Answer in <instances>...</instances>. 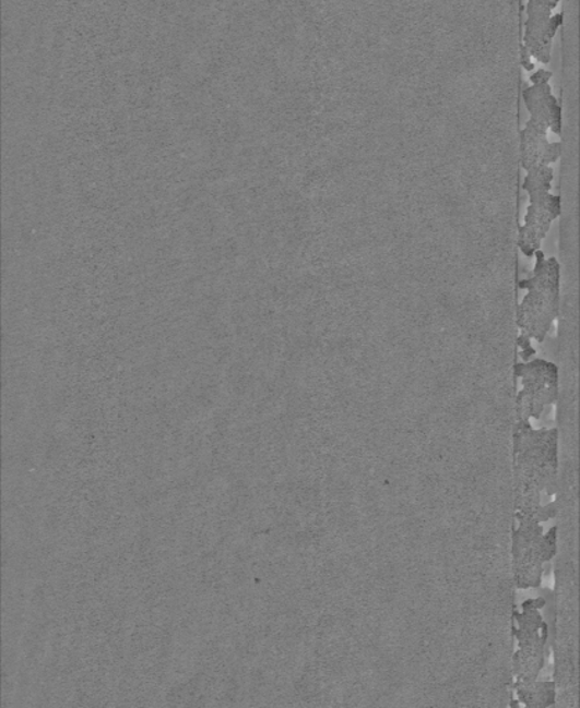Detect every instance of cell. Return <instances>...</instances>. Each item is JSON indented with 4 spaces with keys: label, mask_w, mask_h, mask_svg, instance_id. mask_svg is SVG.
Segmentation results:
<instances>
[{
    "label": "cell",
    "mask_w": 580,
    "mask_h": 708,
    "mask_svg": "<svg viewBox=\"0 0 580 708\" xmlns=\"http://www.w3.org/2000/svg\"><path fill=\"white\" fill-rule=\"evenodd\" d=\"M535 255L533 276L518 284L528 293L518 308L517 324L522 335L542 344L558 317L559 263L556 257L546 260L541 250Z\"/></svg>",
    "instance_id": "obj_1"
},
{
    "label": "cell",
    "mask_w": 580,
    "mask_h": 708,
    "mask_svg": "<svg viewBox=\"0 0 580 708\" xmlns=\"http://www.w3.org/2000/svg\"><path fill=\"white\" fill-rule=\"evenodd\" d=\"M554 170L551 165H538L526 170L522 189L530 195L524 226L520 227L518 247L532 257L541 250L554 220L561 215V196L551 194Z\"/></svg>",
    "instance_id": "obj_2"
},
{
    "label": "cell",
    "mask_w": 580,
    "mask_h": 708,
    "mask_svg": "<svg viewBox=\"0 0 580 708\" xmlns=\"http://www.w3.org/2000/svg\"><path fill=\"white\" fill-rule=\"evenodd\" d=\"M531 120L521 132V165L524 170L557 163L561 143L547 141L548 129L561 136V105L556 96L537 95L525 103Z\"/></svg>",
    "instance_id": "obj_3"
},
{
    "label": "cell",
    "mask_w": 580,
    "mask_h": 708,
    "mask_svg": "<svg viewBox=\"0 0 580 708\" xmlns=\"http://www.w3.org/2000/svg\"><path fill=\"white\" fill-rule=\"evenodd\" d=\"M559 0H530L526 4L524 48L532 59L547 64L552 59V44L561 27L563 13L552 14Z\"/></svg>",
    "instance_id": "obj_4"
},
{
    "label": "cell",
    "mask_w": 580,
    "mask_h": 708,
    "mask_svg": "<svg viewBox=\"0 0 580 708\" xmlns=\"http://www.w3.org/2000/svg\"><path fill=\"white\" fill-rule=\"evenodd\" d=\"M514 370L524 385L518 403L520 407H524V411L537 417L542 408L557 397V365L552 361L535 359L528 363H517Z\"/></svg>",
    "instance_id": "obj_5"
},
{
    "label": "cell",
    "mask_w": 580,
    "mask_h": 708,
    "mask_svg": "<svg viewBox=\"0 0 580 708\" xmlns=\"http://www.w3.org/2000/svg\"><path fill=\"white\" fill-rule=\"evenodd\" d=\"M518 346H520L521 349V359L524 361L530 360L532 356L536 353L535 349L532 348L531 339L525 337V335H520V338H518Z\"/></svg>",
    "instance_id": "obj_6"
},
{
    "label": "cell",
    "mask_w": 580,
    "mask_h": 708,
    "mask_svg": "<svg viewBox=\"0 0 580 708\" xmlns=\"http://www.w3.org/2000/svg\"><path fill=\"white\" fill-rule=\"evenodd\" d=\"M552 72L546 70H537L535 74L531 75L532 85L547 84L551 81Z\"/></svg>",
    "instance_id": "obj_7"
},
{
    "label": "cell",
    "mask_w": 580,
    "mask_h": 708,
    "mask_svg": "<svg viewBox=\"0 0 580 708\" xmlns=\"http://www.w3.org/2000/svg\"><path fill=\"white\" fill-rule=\"evenodd\" d=\"M522 65L526 71H532L535 69V64L531 63V56L528 53V50L522 46Z\"/></svg>",
    "instance_id": "obj_8"
}]
</instances>
